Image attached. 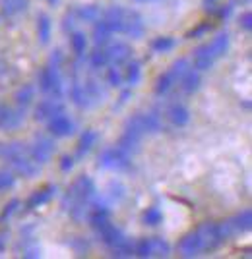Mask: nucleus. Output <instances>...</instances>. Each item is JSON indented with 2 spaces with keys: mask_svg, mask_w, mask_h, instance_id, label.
I'll return each instance as SVG.
<instances>
[{
  "mask_svg": "<svg viewBox=\"0 0 252 259\" xmlns=\"http://www.w3.org/2000/svg\"><path fill=\"white\" fill-rule=\"evenodd\" d=\"M95 184L93 180L86 176V174H82V176H78L74 184L68 188V194L64 197V207L66 209H70L72 205H78V203H89L91 199H93V195H95Z\"/></svg>",
  "mask_w": 252,
  "mask_h": 259,
  "instance_id": "1",
  "label": "nucleus"
},
{
  "mask_svg": "<svg viewBox=\"0 0 252 259\" xmlns=\"http://www.w3.org/2000/svg\"><path fill=\"white\" fill-rule=\"evenodd\" d=\"M39 89L45 95L62 97V76H60V64L51 62L45 66L39 74Z\"/></svg>",
  "mask_w": 252,
  "mask_h": 259,
  "instance_id": "2",
  "label": "nucleus"
},
{
  "mask_svg": "<svg viewBox=\"0 0 252 259\" xmlns=\"http://www.w3.org/2000/svg\"><path fill=\"white\" fill-rule=\"evenodd\" d=\"M132 164V155L121 149L119 145L115 147H107L105 151L99 155V166L103 168H109V170H117V172H122V170H128Z\"/></svg>",
  "mask_w": 252,
  "mask_h": 259,
  "instance_id": "3",
  "label": "nucleus"
},
{
  "mask_svg": "<svg viewBox=\"0 0 252 259\" xmlns=\"http://www.w3.org/2000/svg\"><path fill=\"white\" fill-rule=\"evenodd\" d=\"M250 228H252V211L248 209V207L242 209V211H239L237 215H233L231 219H227V221L220 223V230L225 240L231 236H235V234L248 232Z\"/></svg>",
  "mask_w": 252,
  "mask_h": 259,
  "instance_id": "4",
  "label": "nucleus"
},
{
  "mask_svg": "<svg viewBox=\"0 0 252 259\" xmlns=\"http://www.w3.org/2000/svg\"><path fill=\"white\" fill-rule=\"evenodd\" d=\"M196 232L200 240H202V244H204V251H213V249H218L225 242L218 223H202L196 228Z\"/></svg>",
  "mask_w": 252,
  "mask_h": 259,
  "instance_id": "5",
  "label": "nucleus"
},
{
  "mask_svg": "<svg viewBox=\"0 0 252 259\" xmlns=\"http://www.w3.org/2000/svg\"><path fill=\"white\" fill-rule=\"evenodd\" d=\"M6 162L14 168V172L22 174L25 178H37L41 174V164H37L27 153H20V155L8 157Z\"/></svg>",
  "mask_w": 252,
  "mask_h": 259,
  "instance_id": "6",
  "label": "nucleus"
},
{
  "mask_svg": "<svg viewBox=\"0 0 252 259\" xmlns=\"http://www.w3.org/2000/svg\"><path fill=\"white\" fill-rule=\"evenodd\" d=\"M55 149H56V145L51 138L37 136V138H35V143L29 147V151L27 153H29V157H31L37 164H47V162L51 161V157H53Z\"/></svg>",
  "mask_w": 252,
  "mask_h": 259,
  "instance_id": "7",
  "label": "nucleus"
},
{
  "mask_svg": "<svg viewBox=\"0 0 252 259\" xmlns=\"http://www.w3.org/2000/svg\"><path fill=\"white\" fill-rule=\"evenodd\" d=\"M60 112H64V105H62L60 97L49 95L47 99L39 101V105L35 107V120L37 122H47V120H51Z\"/></svg>",
  "mask_w": 252,
  "mask_h": 259,
  "instance_id": "8",
  "label": "nucleus"
},
{
  "mask_svg": "<svg viewBox=\"0 0 252 259\" xmlns=\"http://www.w3.org/2000/svg\"><path fill=\"white\" fill-rule=\"evenodd\" d=\"M47 122H49V124H47L49 134L55 136V138H68V136H72L74 130H76L74 120L70 118L66 112H60V114H56V116H53V118L47 120Z\"/></svg>",
  "mask_w": 252,
  "mask_h": 259,
  "instance_id": "9",
  "label": "nucleus"
},
{
  "mask_svg": "<svg viewBox=\"0 0 252 259\" xmlns=\"http://www.w3.org/2000/svg\"><path fill=\"white\" fill-rule=\"evenodd\" d=\"M25 112H27V108L23 107H4L2 114H0V130L2 132H12V130L20 128L23 124V120H25Z\"/></svg>",
  "mask_w": 252,
  "mask_h": 259,
  "instance_id": "10",
  "label": "nucleus"
},
{
  "mask_svg": "<svg viewBox=\"0 0 252 259\" xmlns=\"http://www.w3.org/2000/svg\"><path fill=\"white\" fill-rule=\"evenodd\" d=\"M178 251H181L183 257H187V259L202 255L204 244H202V240H200L196 230H192V232H188L187 236L181 238V242H178Z\"/></svg>",
  "mask_w": 252,
  "mask_h": 259,
  "instance_id": "11",
  "label": "nucleus"
},
{
  "mask_svg": "<svg viewBox=\"0 0 252 259\" xmlns=\"http://www.w3.org/2000/svg\"><path fill=\"white\" fill-rule=\"evenodd\" d=\"M124 16L126 10L121 6H111L103 12V22L107 23L111 33H122L124 31Z\"/></svg>",
  "mask_w": 252,
  "mask_h": 259,
  "instance_id": "12",
  "label": "nucleus"
},
{
  "mask_svg": "<svg viewBox=\"0 0 252 259\" xmlns=\"http://www.w3.org/2000/svg\"><path fill=\"white\" fill-rule=\"evenodd\" d=\"M143 31H146V25H143L142 16L138 12L126 10V16H124V31L122 33H126L132 39H142Z\"/></svg>",
  "mask_w": 252,
  "mask_h": 259,
  "instance_id": "13",
  "label": "nucleus"
},
{
  "mask_svg": "<svg viewBox=\"0 0 252 259\" xmlns=\"http://www.w3.org/2000/svg\"><path fill=\"white\" fill-rule=\"evenodd\" d=\"M132 56V49L130 45L126 43H113L107 49V58L113 66H122L130 60Z\"/></svg>",
  "mask_w": 252,
  "mask_h": 259,
  "instance_id": "14",
  "label": "nucleus"
},
{
  "mask_svg": "<svg viewBox=\"0 0 252 259\" xmlns=\"http://www.w3.org/2000/svg\"><path fill=\"white\" fill-rule=\"evenodd\" d=\"M99 238H101V242L107 246V248H117L119 244H122L126 236H124V232H122L121 228H117L115 225H105L103 228H99Z\"/></svg>",
  "mask_w": 252,
  "mask_h": 259,
  "instance_id": "15",
  "label": "nucleus"
},
{
  "mask_svg": "<svg viewBox=\"0 0 252 259\" xmlns=\"http://www.w3.org/2000/svg\"><path fill=\"white\" fill-rule=\"evenodd\" d=\"M88 223L91 225V228H103L105 225L111 223V211L109 207H103V205H91L88 213Z\"/></svg>",
  "mask_w": 252,
  "mask_h": 259,
  "instance_id": "16",
  "label": "nucleus"
},
{
  "mask_svg": "<svg viewBox=\"0 0 252 259\" xmlns=\"http://www.w3.org/2000/svg\"><path fill=\"white\" fill-rule=\"evenodd\" d=\"M167 116H169V120H171L173 126H176V128H185L188 122H190V110H188L185 105L175 103V105L169 107Z\"/></svg>",
  "mask_w": 252,
  "mask_h": 259,
  "instance_id": "17",
  "label": "nucleus"
},
{
  "mask_svg": "<svg viewBox=\"0 0 252 259\" xmlns=\"http://www.w3.org/2000/svg\"><path fill=\"white\" fill-rule=\"evenodd\" d=\"M55 194H56L55 186H47V188H43V190L33 192L31 197H29V199H27V203H25L27 211H33V209H37V207L49 203V201L53 199V195H55Z\"/></svg>",
  "mask_w": 252,
  "mask_h": 259,
  "instance_id": "18",
  "label": "nucleus"
},
{
  "mask_svg": "<svg viewBox=\"0 0 252 259\" xmlns=\"http://www.w3.org/2000/svg\"><path fill=\"white\" fill-rule=\"evenodd\" d=\"M229 45H231L229 33L227 31L218 33V35H215V39H213L211 43H208L211 58H213V60H218V58H221V56H225L227 51H229Z\"/></svg>",
  "mask_w": 252,
  "mask_h": 259,
  "instance_id": "19",
  "label": "nucleus"
},
{
  "mask_svg": "<svg viewBox=\"0 0 252 259\" xmlns=\"http://www.w3.org/2000/svg\"><path fill=\"white\" fill-rule=\"evenodd\" d=\"M213 58L209 54V47L208 45H200L196 51H194V70L198 72H208L213 68Z\"/></svg>",
  "mask_w": 252,
  "mask_h": 259,
  "instance_id": "20",
  "label": "nucleus"
},
{
  "mask_svg": "<svg viewBox=\"0 0 252 259\" xmlns=\"http://www.w3.org/2000/svg\"><path fill=\"white\" fill-rule=\"evenodd\" d=\"M95 143H97V132H95V130H86V132L82 134L80 141H78L76 159H84V157L93 149Z\"/></svg>",
  "mask_w": 252,
  "mask_h": 259,
  "instance_id": "21",
  "label": "nucleus"
},
{
  "mask_svg": "<svg viewBox=\"0 0 252 259\" xmlns=\"http://www.w3.org/2000/svg\"><path fill=\"white\" fill-rule=\"evenodd\" d=\"M70 101H72L78 108H86L91 105L88 93H86V87H84L82 81H78V79H74L72 85H70Z\"/></svg>",
  "mask_w": 252,
  "mask_h": 259,
  "instance_id": "22",
  "label": "nucleus"
},
{
  "mask_svg": "<svg viewBox=\"0 0 252 259\" xmlns=\"http://www.w3.org/2000/svg\"><path fill=\"white\" fill-rule=\"evenodd\" d=\"M200 72L198 70H194V68H190L185 76L178 79V83H181V89L185 91V93H188V95H194L198 89H200Z\"/></svg>",
  "mask_w": 252,
  "mask_h": 259,
  "instance_id": "23",
  "label": "nucleus"
},
{
  "mask_svg": "<svg viewBox=\"0 0 252 259\" xmlns=\"http://www.w3.org/2000/svg\"><path fill=\"white\" fill-rule=\"evenodd\" d=\"M33 99H35V85H31V83H23V85L16 91V95H14L16 107H23V108L29 107L33 103Z\"/></svg>",
  "mask_w": 252,
  "mask_h": 259,
  "instance_id": "24",
  "label": "nucleus"
},
{
  "mask_svg": "<svg viewBox=\"0 0 252 259\" xmlns=\"http://www.w3.org/2000/svg\"><path fill=\"white\" fill-rule=\"evenodd\" d=\"M142 124H143V134H159L163 130V124H161V118L157 112H142Z\"/></svg>",
  "mask_w": 252,
  "mask_h": 259,
  "instance_id": "25",
  "label": "nucleus"
},
{
  "mask_svg": "<svg viewBox=\"0 0 252 259\" xmlns=\"http://www.w3.org/2000/svg\"><path fill=\"white\" fill-rule=\"evenodd\" d=\"M51 31H53V23L47 14H39L37 16V35H39V43L47 45L51 41Z\"/></svg>",
  "mask_w": 252,
  "mask_h": 259,
  "instance_id": "26",
  "label": "nucleus"
},
{
  "mask_svg": "<svg viewBox=\"0 0 252 259\" xmlns=\"http://www.w3.org/2000/svg\"><path fill=\"white\" fill-rule=\"evenodd\" d=\"M29 6V0H0V8L2 16H16L20 12H25Z\"/></svg>",
  "mask_w": 252,
  "mask_h": 259,
  "instance_id": "27",
  "label": "nucleus"
},
{
  "mask_svg": "<svg viewBox=\"0 0 252 259\" xmlns=\"http://www.w3.org/2000/svg\"><path fill=\"white\" fill-rule=\"evenodd\" d=\"M76 16L82 20V22H88V23H93L101 20V16H103V10L99 8L97 4H88V6H82V8H78L76 10Z\"/></svg>",
  "mask_w": 252,
  "mask_h": 259,
  "instance_id": "28",
  "label": "nucleus"
},
{
  "mask_svg": "<svg viewBox=\"0 0 252 259\" xmlns=\"http://www.w3.org/2000/svg\"><path fill=\"white\" fill-rule=\"evenodd\" d=\"M111 35L113 33L109 31L107 23L103 22V20H97L95 25H93V43H95V47H103V45L109 43Z\"/></svg>",
  "mask_w": 252,
  "mask_h": 259,
  "instance_id": "29",
  "label": "nucleus"
},
{
  "mask_svg": "<svg viewBox=\"0 0 252 259\" xmlns=\"http://www.w3.org/2000/svg\"><path fill=\"white\" fill-rule=\"evenodd\" d=\"M176 83L175 76L171 74V72H165V74H161V76L157 77V81H155V95H165V93H169L171 89H173V85Z\"/></svg>",
  "mask_w": 252,
  "mask_h": 259,
  "instance_id": "30",
  "label": "nucleus"
},
{
  "mask_svg": "<svg viewBox=\"0 0 252 259\" xmlns=\"http://www.w3.org/2000/svg\"><path fill=\"white\" fill-rule=\"evenodd\" d=\"M142 79V64L138 60H132L128 62V70H126V76H124V81L130 87H136Z\"/></svg>",
  "mask_w": 252,
  "mask_h": 259,
  "instance_id": "31",
  "label": "nucleus"
},
{
  "mask_svg": "<svg viewBox=\"0 0 252 259\" xmlns=\"http://www.w3.org/2000/svg\"><path fill=\"white\" fill-rule=\"evenodd\" d=\"M150 242H152V253H154V257H169L171 255V246H169L167 240H163V238L159 236H152Z\"/></svg>",
  "mask_w": 252,
  "mask_h": 259,
  "instance_id": "32",
  "label": "nucleus"
},
{
  "mask_svg": "<svg viewBox=\"0 0 252 259\" xmlns=\"http://www.w3.org/2000/svg\"><path fill=\"white\" fill-rule=\"evenodd\" d=\"M142 221L146 227H157V225H161L163 223V213H161V209L159 207H148L146 211H143L142 215Z\"/></svg>",
  "mask_w": 252,
  "mask_h": 259,
  "instance_id": "33",
  "label": "nucleus"
},
{
  "mask_svg": "<svg viewBox=\"0 0 252 259\" xmlns=\"http://www.w3.org/2000/svg\"><path fill=\"white\" fill-rule=\"evenodd\" d=\"M176 41L173 37H155L154 41H152V51L157 54H163V53H169V51H173L175 49Z\"/></svg>",
  "mask_w": 252,
  "mask_h": 259,
  "instance_id": "34",
  "label": "nucleus"
},
{
  "mask_svg": "<svg viewBox=\"0 0 252 259\" xmlns=\"http://www.w3.org/2000/svg\"><path fill=\"white\" fill-rule=\"evenodd\" d=\"M109 64V58H107V51H103V49H95L93 53L89 54V66L93 68V70H101V68H105V66Z\"/></svg>",
  "mask_w": 252,
  "mask_h": 259,
  "instance_id": "35",
  "label": "nucleus"
},
{
  "mask_svg": "<svg viewBox=\"0 0 252 259\" xmlns=\"http://www.w3.org/2000/svg\"><path fill=\"white\" fill-rule=\"evenodd\" d=\"M70 45H72V51L76 53V56H84L86 47H88V39L82 31H74L70 37Z\"/></svg>",
  "mask_w": 252,
  "mask_h": 259,
  "instance_id": "36",
  "label": "nucleus"
},
{
  "mask_svg": "<svg viewBox=\"0 0 252 259\" xmlns=\"http://www.w3.org/2000/svg\"><path fill=\"white\" fill-rule=\"evenodd\" d=\"M111 255L113 257H119V259H124V257H132L134 255V242H130L128 238L119 244L117 248H111Z\"/></svg>",
  "mask_w": 252,
  "mask_h": 259,
  "instance_id": "37",
  "label": "nucleus"
},
{
  "mask_svg": "<svg viewBox=\"0 0 252 259\" xmlns=\"http://www.w3.org/2000/svg\"><path fill=\"white\" fill-rule=\"evenodd\" d=\"M188 70H190V62H188L187 58H178V60L173 62V66H171V70H169V72H171V74L175 76L176 81H178L181 77L187 74Z\"/></svg>",
  "mask_w": 252,
  "mask_h": 259,
  "instance_id": "38",
  "label": "nucleus"
},
{
  "mask_svg": "<svg viewBox=\"0 0 252 259\" xmlns=\"http://www.w3.org/2000/svg\"><path fill=\"white\" fill-rule=\"evenodd\" d=\"M107 83L111 87H121L124 83V76L121 74V70H119V66H113L107 70Z\"/></svg>",
  "mask_w": 252,
  "mask_h": 259,
  "instance_id": "39",
  "label": "nucleus"
},
{
  "mask_svg": "<svg viewBox=\"0 0 252 259\" xmlns=\"http://www.w3.org/2000/svg\"><path fill=\"white\" fill-rule=\"evenodd\" d=\"M14 184H16V176L12 170H0V192L14 188Z\"/></svg>",
  "mask_w": 252,
  "mask_h": 259,
  "instance_id": "40",
  "label": "nucleus"
},
{
  "mask_svg": "<svg viewBox=\"0 0 252 259\" xmlns=\"http://www.w3.org/2000/svg\"><path fill=\"white\" fill-rule=\"evenodd\" d=\"M20 205H22V201L20 199H12L8 205L2 209V213H0V223H6L8 219H10L18 209H20Z\"/></svg>",
  "mask_w": 252,
  "mask_h": 259,
  "instance_id": "41",
  "label": "nucleus"
},
{
  "mask_svg": "<svg viewBox=\"0 0 252 259\" xmlns=\"http://www.w3.org/2000/svg\"><path fill=\"white\" fill-rule=\"evenodd\" d=\"M239 27H241L244 33H250V29H252V14L250 12H244L241 18H239Z\"/></svg>",
  "mask_w": 252,
  "mask_h": 259,
  "instance_id": "42",
  "label": "nucleus"
},
{
  "mask_svg": "<svg viewBox=\"0 0 252 259\" xmlns=\"http://www.w3.org/2000/svg\"><path fill=\"white\" fill-rule=\"evenodd\" d=\"M72 168H74V157L64 155V157L60 159V170H62V172H70Z\"/></svg>",
  "mask_w": 252,
  "mask_h": 259,
  "instance_id": "43",
  "label": "nucleus"
},
{
  "mask_svg": "<svg viewBox=\"0 0 252 259\" xmlns=\"http://www.w3.org/2000/svg\"><path fill=\"white\" fill-rule=\"evenodd\" d=\"M211 31V25L209 23H202L200 27H196V29H192V31L188 33V37H202L204 33Z\"/></svg>",
  "mask_w": 252,
  "mask_h": 259,
  "instance_id": "44",
  "label": "nucleus"
},
{
  "mask_svg": "<svg viewBox=\"0 0 252 259\" xmlns=\"http://www.w3.org/2000/svg\"><path fill=\"white\" fill-rule=\"evenodd\" d=\"M231 12H233V6H231V4H227V8H223V10L220 12V16H221V18H229Z\"/></svg>",
  "mask_w": 252,
  "mask_h": 259,
  "instance_id": "45",
  "label": "nucleus"
},
{
  "mask_svg": "<svg viewBox=\"0 0 252 259\" xmlns=\"http://www.w3.org/2000/svg\"><path fill=\"white\" fill-rule=\"evenodd\" d=\"M6 72H8V64L4 60H0V76H4Z\"/></svg>",
  "mask_w": 252,
  "mask_h": 259,
  "instance_id": "46",
  "label": "nucleus"
},
{
  "mask_svg": "<svg viewBox=\"0 0 252 259\" xmlns=\"http://www.w3.org/2000/svg\"><path fill=\"white\" fill-rule=\"evenodd\" d=\"M128 97H130V91H124V93L121 95V105H124V103L128 101Z\"/></svg>",
  "mask_w": 252,
  "mask_h": 259,
  "instance_id": "47",
  "label": "nucleus"
},
{
  "mask_svg": "<svg viewBox=\"0 0 252 259\" xmlns=\"http://www.w3.org/2000/svg\"><path fill=\"white\" fill-rule=\"evenodd\" d=\"M47 2H49V4H51V6H56V4H58V2H60V0H47Z\"/></svg>",
  "mask_w": 252,
  "mask_h": 259,
  "instance_id": "48",
  "label": "nucleus"
},
{
  "mask_svg": "<svg viewBox=\"0 0 252 259\" xmlns=\"http://www.w3.org/2000/svg\"><path fill=\"white\" fill-rule=\"evenodd\" d=\"M2 249H4V238L0 236V251H2Z\"/></svg>",
  "mask_w": 252,
  "mask_h": 259,
  "instance_id": "49",
  "label": "nucleus"
},
{
  "mask_svg": "<svg viewBox=\"0 0 252 259\" xmlns=\"http://www.w3.org/2000/svg\"><path fill=\"white\" fill-rule=\"evenodd\" d=\"M134 2H159V0H134Z\"/></svg>",
  "mask_w": 252,
  "mask_h": 259,
  "instance_id": "50",
  "label": "nucleus"
},
{
  "mask_svg": "<svg viewBox=\"0 0 252 259\" xmlns=\"http://www.w3.org/2000/svg\"><path fill=\"white\" fill-rule=\"evenodd\" d=\"M2 149H4V143H0V157H2Z\"/></svg>",
  "mask_w": 252,
  "mask_h": 259,
  "instance_id": "51",
  "label": "nucleus"
},
{
  "mask_svg": "<svg viewBox=\"0 0 252 259\" xmlns=\"http://www.w3.org/2000/svg\"><path fill=\"white\" fill-rule=\"evenodd\" d=\"M204 2H206V4H213V2H215V0H204Z\"/></svg>",
  "mask_w": 252,
  "mask_h": 259,
  "instance_id": "52",
  "label": "nucleus"
},
{
  "mask_svg": "<svg viewBox=\"0 0 252 259\" xmlns=\"http://www.w3.org/2000/svg\"><path fill=\"white\" fill-rule=\"evenodd\" d=\"M2 110H4V105H2V103H0V114H2Z\"/></svg>",
  "mask_w": 252,
  "mask_h": 259,
  "instance_id": "53",
  "label": "nucleus"
},
{
  "mask_svg": "<svg viewBox=\"0 0 252 259\" xmlns=\"http://www.w3.org/2000/svg\"><path fill=\"white\" fill-rule=\"evenodd\" d=\"M2 18H4V16H0V23H2Z\"/></svg>",
  "mask_w": 252,
  "mask_h": 259,
  "instance_id": "54",
  "label": "nucleus"
}]
</instances>
